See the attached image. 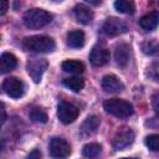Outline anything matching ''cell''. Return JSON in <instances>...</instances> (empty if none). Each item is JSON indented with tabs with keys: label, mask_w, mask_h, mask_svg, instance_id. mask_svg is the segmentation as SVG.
<instances>
[{
	"label": "cell",
	"mask_w": 159,
	"mask_h": 159,
	"mask_svg": "<svg viewBox=\"0 0 159 159\" xmlns=\"http://www.w3.org/2000/svg\"><path fill=\"white\" fill-rule=\"evenodd\" d=\"M29 117H30V119H31L32 122H35V123H46L47 119H48L46 112H45L42 108H40V107H34V108L30 111Z\"/></svg>",
	"instance_id": "cell-22"
},
{
	"label": "cell",
	"mask_w": 159,
	"mask_h": 159,
	"mask_svg": "<svg viewBox=\"0 0 159 159\" xmlns=\"http://www.w3.org/2000/svg\"><path fill=\"white\" fill-rule=\"evenodd\" d=\"M133 142H134V132L128 127H122L116 132L112 144L114 149L120 150L129 147Z\"/></svg>",
	"instance_id": "cell-6"
},
{
	"label": "cell",
	"mask_w": 159,
	"mask_h": 159,
	"mask_svg": "<svg viewBox=\"0 0 159 159\" xmlns=\"http://www.w3.org/2000/svg\"><path fill=\"white\" fill-rule=\"evenodd\" d=\"M114 7L118 12H122V14H134L135 11L134 2L128 0H117L114 2Z\"/></svg>",
	"instance_id": "cell-20"
},
{
	"label": "cell",
	"mask_w": 159,
	"mask_h": 159,
	"mask_svg": "<svg viewBox=\"0 0 159 159\" xmlns=\"http://www.w3.org/2000/svg\"><path fill=\"white\" fill-rule=\"evenodd\" d=\"M114 58L119 67H125L130 60V47L127 43H120L114 50Z\"/></svg>",
	"instance_id": "cell-13"
},
{
	"label": "cell",
	"mask_w": 159,
	"mask_h": 159,
	"mask_svg": "<svg viewBox=\"0 0 159 159\" xmlns=\"http://www.w3.org/2000/svg\"><path fill=\"white\" fill-rule=\"evenodd\" d=\"M17 66V58L15 55L10 52H4L0 57V70L1 73H6L12 71Z\"/></svg>",
	"instance_id": "cell-15"
},
{
	"label": "cell",
	"mask_w": 159,
	"mask_h": 159,
	"mask_svg": "<svg viewBox=\"0 0 159 159\" xmlns=\"http://www.w3.org/2000/svg\"><path fill=\"white\" fill-rule=\"evenodd\" d=\"M48 66V62L45 60V58H31L27 65H26V70H27V73L30 75V77L34 80L35 83H39L42 78V75L45 73L46 68Z\"/></svg>",
	"instance_id": "cell-7"
},
{
	"label": "cell",
	"mask_w": 159,
	"mask_h": 159,
	"mask_svg": "<svg viewBox=\"0 0 159 159\" xmlns=\"http://www.w3.org/2000/svg\"><path fill=\"white\" fill-rule=\"evenodd\" d=\"M4 92L11 98H20L25 92L24 82L16 77H7L2 82Z\"/></svg>",
	"instance_id": "cell-9"
},
{
	"label": "cell",
	"mask_w": 159,
	"mask_h": 159,
	"mask_svg": "<svg viewBox=\"0 0 159 159\" xmlns=\"http://www.w3.org/2000/svg\"><path fill=\"white\" fill-rule=\"evenodd\" d=\"M147 76L153 82L159 83V61L152 62L147 68Z\"/></svg>",
	"instance_id": "cell-24"
},
{
	"label": "cell",
	"mask_w": 159,
	"mask_h": 159,
	"mask_svg": "<svg viewBox=\"0 0 159 159\" xmlns=\"http://www.w3.org/2000/svg\"><path fill=\"white\" fill-rule=\"evenodd\" d=\"M152 104H153V109L157 113V116L159 117V92H155L152 96Z\"/></svg>",
	"instance_id": "cell-26"
},
{
	"label": "cell",
	"mask_w": 159,
	"mask_h": 159,
	"mask_svg": "<svg viewBox=\"0 0 159 159\" xmlns=\"http://www.w3.org/2000/svg\"><path fill=\"white\" fill-rule=\"evenodd\" d=\"M102 152V147L97 143H89V144H86L82 149V154L86 157V158H89V159H96Z\"/></svg>",
	"instance_id": "cell-19"
},
{
	"label": "cell",
	"mask_w": 159,
	"mask_h": 159,
	"mask_svg": "<svg viewBox=\"0 0 159 159\" xmlns=\"http://www.w3.org/2000/svg\"><path fill=\"white\" fill-rule=\"evenodd\" d=\"M55 41L48 36H30L22 40V47L26 51L32 52H52L55 50Z\"/></svg>",
	"instance_id": "cell-1"
},
{
	"label": "cell",
	"mask_w": 159,
	"mask_h": 159,
	"mask_svg": "<svg viewBox=\"0 0 159 159\" xmlns=\"http://www.w3.org/2000/svg\"><path fill=\"white\" fill-rule=\"evenodd\" d=\"M139 25L145 31H153L159 25V11L154 10L140 17Z\"/></svg>",
	"instance_id": "cell-14"
},
{
	"label": "cell",
	"mask_w": 159,
	"mask_h": 159,
	"mask_svg": "<svg viewBox=\"0 0 159 159\" xmlns=\"http://www.w3.org/2000/svg\"><path fill=\"white\" fill-rule=\"evenodd\" d=\"M102 30L107 36L113 37V36H118V35H122V34L127 32L128 26L124 21H122L118 17H108L104 21V24L102 26Z\"/></svg>",
	"instance_id": "cell-8"
},
{
	"label": "cell",
	"mask_w": 159,
	"mask_h": 159,
	"mask_svg": "<svg viewBox=\"0 0 159 159\" xmlns=\"http://www.w3.org/2000/svg\"><path fill=\"white\" fill-rule=\"evenodd\" d=\"M78 114H80V109L70 102L62 101L57 107V117L63 124L73 123L77 119Z\"/></svg>",
	"instance_id": "cell-4"
},
{
	"label": "cell",
	"mask_w": 159,
	"mask_h": 159,
	"mask_svg": "<svg viewBox=\"0 0 159 159\" xmlns=\"http://www.w3.org/2000/svg\"><path fill=\"white\" fill-rule=\"evenodd\" d=\"M63 84L73 92H80L84 87V81L80 77H67L63 80Z\"/></svg>",
	"instance_id": "cell-21"
},
{
	"label": "cell",
	"mask_w": 159,
	"mask_h": 159,
	"mask_svg": "<svg viewBox=\"0 0 159 159\" xmlns=\"http://www.w3.org/2000/svg\"><path fill=\"white\" fill-rule=\"evenodd\" d=\"M27 159H41V152L39 149H34L27 155Z\"/></svg>",
	"instance_id": "cell-27"
},
{
	"label": "cell",
	"mask_w": 159,
	"mask_h": 159,
	"mask_svg": "<svg viewBox=\"0 0 159 159\" xmlns=\"http://www.w3.org/2000/svg\"><path fill=\"white\" fill-rule=\"evenodd\" d=\"M7 7H9V2L7 1H1V11H0V14L1 15H5V12L7 11Z\"/></svg>",
	"instance_id": "cell-28"
},
{
	"label": "cell",
	"mask_w": 159,
	"mask_h": 159,
	"mask_svg": "<svg viewBox=\"0 0 159 159\" xmlns=\"http://www.w3.org/2000/svg\"><path fill=\"white\" fill-rule=\"evenodd\" d=\"M99 123H101V120H99V118L97 117V116H89V117H87L86 118V120L82 123V125H81V132L83 133V134H86V135H89V134H93V133H96L97 132V129H98V127H99Z\"/></svg>",
	"instance_id": "cell-17"
},
{
	"label": "cell",
	"mask_w": 159,
	"mask_h": 159,
	"mask_svg": "<svg viewBox=\"0 0 159 159\" xmlns=\"http://www.w3.org/2000/svg\"><path fill=\"white\" fill-rule=\"evenodd\" d=\"M73 12H75L76 20H77L78 22H81V24H83V25H87V24L92 22L93 17H94L93 11H92L88 6H86V5H83V4L76 5L75 9H73Z\"/></svg>",
	"instance_id": "cell-12"
},
{
	"label": "cell",
	"mask_w": 159,
	"mask_h": 159,
	"mask_svg": "<svg viewBox=\"0 0 159 159\" xmlns=\"http://www.w3.org/2000/svg\"><path fill=\"white\" fill-rule=\"evenodd\" d=\"M142 51L145 55H154L159 52V42L155 40H145L142 43Z\"/></svg>",
	"instance_id": "cell-23"
},
{
	"label": "cell",
	"mask_w": 159,
	"mask_h": 159,
	"mask_svg": "<svg viewBox=\"0 0 159 159\" xmlns=\"http://www.w3.org/2000/svg\"><path fill=\"white\" fill-rule=\"evenodd\" d=\"M61 67L65 72L70 73H82L84 71V65L77 60H66L62 62Z\"/></svg>",
	"instance_id": "cell-18"
},
{
	"label": "cell",
	"mask_w": 159,
	"mask_h": 159,
	"mask_svg": "<svg viewBox=\"0 0 159 159\" xmlns=\"http://www.w3.org/2000/svg\"><path fill=\"white\" fill-rule=\"evenodd\" d=\"M48 152L53 159H66L71 154V147L63 138H52L48 145Z\"/></svg>",
	"instance_id": "cell-5"
},
{
	"label": "cell",
	"mask_w": 159,
	"mask_h": 159,
	"mask_svg": "<svg viewBox=\"0 0 159 159\" xmlns=\"http://www.w3.org/2000/svg\"><path fill=\"white\" fill-rule=\"evenodd\" d=\"M22 21L27 29H40L52 21V15L42 9H31L25 12Z\"/></svg>",
	"instance_id": "cell-2"
},
{
	"label": "cell",
	"mask_w": 159,
	"mask_h": 159,
	"mask_svg": "<svg viewBox=\"0 0 159 159\" xmlns=\"http://www.w3.org/2000/svg\"><path fill=\"white\" fill-rule=\"evenodd\" d=\"M108 61H109V51L104 46L97 45L92 48V51L89 53V62L94 67L104 66Z\"/></svg>",
	"instance_id": "cell-10"
},
{
	"label": "cell",
	"mask_w": 159,
	"mask_h": 159,
	"mask_svg": "<svg viewBox=\"0 0 159 159\" xmlns=\"http://www.w3.org/2000/svg\"><path fill=\"white\" fill-rule=\"evenodd\" d=\"M101 84H102V88L108 93H118L124 88V84L122 83V81L114 75H106L102 78Z\"/></svg>",
	"instance_id": "cell-11"
},
{
	"label": "cell",
	"mask_w": 159,
	"mask_h": 159,
	"mask_svg": "<svg viewBox=\"0 0 159 159\" xmlns=\"http://www.w3.org/2000/svg\"><path fill=\"white\" fill-rule=\"evenodd\" d=\"M145 145L153 150V152H159V134H150L147 135L144 139Z\"/></svg>",
	"instance_id": "cell-25"
},
{
	"label": "cell",
	"mask_w": 159,
	"mask_h": 159,
	"mask_svg": "<svg viewBox=\"0 0 159 159\" xmlns=\"http://www.w3.org/2000/svg\"><path fill=\"white\" fill-rule=\"evenodd\" d=\"M103 107L107 113H109L117 118H127L133 114V106L124 99L109 98V99L104 101Z\"/></svg>",
	"instance_id": "cell-3"
},
{
	"label": "cell",
	"mask_w": 159,
	"mask_h": 159,
	"mask_svg": "<svg viewBox=\"0 0 159 159\" xmlns=\"http://www.w3.org/2000/svg\"><path fill=\"white\" fill-rule=\"evenodd\" d=\"M122 159H130V158H122Z\"/></svg>",
	"instance_id": "cell-30"
},
{
	"label": "cell",
	"mask_w": 159,
	"mask_h": 159,
	"mask_svg": "<svg viewBox=\"0 0 159 159\" xmlns=\"http://www.w3.org/2000/svg\"><path fill=\"white\" fill-rule=\"evenodd\" d=\"M87 2L92 4V5H99L101 4V1H93V0H87Z\"/></svg>",
	"instance_id": "cell-29"
},
{
	"label": "cell",
	"mask_w": 159,
	"mask_h": 159,
	"mask_svg": "<svg viewBox=\"0 0 159 159\" xmlns=\"http://www.w3.org/2000/svg\"><path fill=\"white\" fill-rule=\"evenodd\" d=\"M84 32L82 30H73L67 34V45L72 48H80L84 45Z\"/></svg>",
	"instance_id": "cell-16"
}]
</instances>
